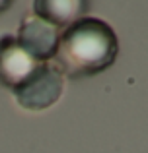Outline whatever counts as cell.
I'll return each instance as SVG.
<instances>
[{
  "label": "cell",
  "mask_w": 148,
  "mask_h": 153,
  "mask_svg": "<svg viewBox=\"0 0 148 153\" xmlns=\"http://www.w3.org/2000/svg\"><path fill=\"white\" fill-rule=\"evenodd\" d=\"M22 47L18 45L14 35H2L0 37V83L10 89L23 82L37 66Z\"/></svg>",
  "instance_id": "cell-4"
},
{
  "label": "cell",
  "mask_w": 148,
  "mask_h": 153,
  "mask_svg": "<svg viewBox=\"0 0 148 153\" xmlns=\"http://www.w3.org/2000/svg\"><path fill=\"white\" fill-rule=\"evenodd\" d=\"M88 0H33V16L49 22L55 27H68L84 18Z\"/></svg>",
  "instance_id": "cell-5"
},
{
  "label": "cell",
  "mask_w": 148,
  "mask_h": 153,
  "mask_svg": "<svg viewBox=\"0 0 148 153\" xmlns=\"http://www.w3.org/2000/svg\"><path fill=\"white\" fill-rule=\"evenodd\" d=\"M10 6H12V0H0V14H2V12H6Z\"/></svg>",
  "instance_id": "cell-6"
},
{
  "label": "cell",
  "mask_w": 148,
  "mask_h": 153,
  "mask_svg": "<svg viewBox=\"0 0 148 153\" xmlns=\"http://www.w3.org/2000/svg\"><path fill=\"white\" fill-rule=\"evenodd\" d=\"M117 54L119 41L115 29L99 18L84 16L61 31L53 60L65 78L82 79L107 70Z\"/></svg>",
  "instance_id": "cell-1"
},
{
  "label": "cell",
  "mask_w": 148,
  "mask_h": 153,
  "mask_svg": "<svg viewBox=\"0 0 148 153\" xmlns=\"http://www.w3.org/2000/svg\"><path fill=\"white\" fill-rule=\"evenodd\" d=\"M62 89H65V74L51 60V62H39L35 70L12 89V93L22 108L39 112L53 107L61 99Z\"/></svg>",
  "instance_id": "cell-2"
},
{
  "label": "cell",
  "mask_w": 148,
  "mask_h": 153,
  "mask_svg": "<svg viewBox=\"0 0 148 153\" xmlns=\"http://www.w3.org/2000/svg\"><path fill=\"white\" fill-rule=\"evenodd\" d=\"M59 39H61V29L33 14L22 19L16 35L18 45L37 62H51L55 58Z\"/></svg>",
  "instance_id": "cell-3"
}]
</instances>
